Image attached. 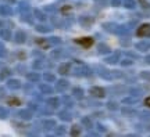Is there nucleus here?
Listing matches in <instances>:
<instances>
[{"instance_id": "2", "label": "nucleus", "mask_w": 150, "mask_h": 137, "mask_svg": "<svg viewBox=\"0 0 150 137\" xmlns=\"http://www.w3.org/2000/svg\"><path fill=\"white\" fill-rule=\"evenodd\" d=\"M76 43L81 44L82 47H91L92 44H93V39L92 37H81V39H76Z\"/></svg>"}, {"instance_id": "5", "label": "nucleus", "mask_w": 150, "mask_h": 137, "mask_svg": "<svg viewBox=\"0 0 150 137\" xmlns=\"http://www.w3.org/2000/svg\"><path fill=\"white\" fill-rule=\"evenodd\" d=\"M145 105H147L150 108V97H147V98L145 100Z\"/></svg>"}, {"instance_id": "3", "label": "nucleus", "mask_w": 150, "mask_h": 137, "mask_svg": "<svg viewBox=\"0 0 150 137\" xmlns=\"http://www.w3.org/2000/svg\"><path fill=\"white\" fill-rule=\"evenodd\" d=\"M91 93H92L93 96H99V97H103V96H104V90H103V89H96V87H95V89L91 90Z\"/></svg>"}, {"instance_id": "4", "label": "nucleus", "mask_w": 150, "mask_h": 137, "mask_svg": "<svg viewBox=\"0 0 150 137\" xmlns=\"http://www.w3.org/2000/svg\"><path fill=\"white\" fill-rule=\"evenodd\" d=\"M7 103H8V105H20L21 104V101L18 100V98H8Z\"/></svg>"}, {"instance_id": "1", "label": "nucleus", "mask_w": 150, "mask_h": 137, "mask_svg": "<svg viewBox=\"0 0 150 137\" xmlns=\"http://www.w3.org/2000/svg\"><path fill=\"white\" fill-rule=\"evenodd\" d=\"M136 35L138 36H150V24H143V25H140L138 28V31H136Z\"/></svg>"}]
</instances>
